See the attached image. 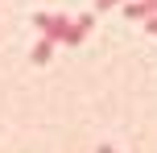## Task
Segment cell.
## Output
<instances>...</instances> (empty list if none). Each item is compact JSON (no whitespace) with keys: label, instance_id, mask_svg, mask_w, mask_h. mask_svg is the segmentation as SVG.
<instances>
[{"label":"cell","instance_id":"cell-1","mask_svg":"<svg viewBox=\"0 0 157 153\" xmlns=\"http://www.w3.org/2000/svg\"><path fill=\"white\" fill-rule=\"evenodd\" d=\"M33 25H37L41 37H54L58 46H78V41H83L78 25L71 21V17H62V13H37V17H33Z\"/></svg>","mask_w":157,"mask_h":153},{"label":"cell","instance_id":"cell-6","mask_svg":"<svg viewBox=\"0 0 157 153\" xmlns=\"http://www.w3.org/2000/svg\"><path fill=\"white\" fill-rule=\"evenodd\" d=\"M145 29H149L153 37H157V17H145Z\"/></svg>","mask_w":157,"mask_h":153},{"label":"cell","instance_id":"cell-5","mask_svg":"<svg viewBox=\"0 0 157 153\" xmlns=\"http://www.w3.org/2000/svg\"><path fill=\"white\" fill-rule=\"evenodd\" d=\"M112 4H124V0H95V13H103V8H112Z\"/></svg>","mask_w":157,"mask_h":153},{"label":"cell","instance_id":"cell-4","mask_svg":"<svg viewBox=\"0 0 157 153\" xmlns=\"http://www.w3.org/2000/svg\"><path fill=\"white\" fill-rule=\"evenodd\" d=\"M75 25H78V33L87 37V33L95 29V13H83V17H75Z\"/></svg>","mask_w":157,"mask_h":153},{"label":"cell","instance_id":"cell-7","mask_svg":"<svg viewBox=\"0 0 157 153\" xmlns=\"http://www.w3.org/2000/svg\"><path fill=\"white\" fill-rule=\"evenodd\" d=\"M99 153H116V149H112V145H99Z\"/></svg>","mask_w":157,"mask_h":153},{"label":"cell","instance_id":"cell-2","mask_svg":"<svg viewBox=\"0 0 157 153\" xmlns=\"http://www.w3.org/2000/svg\"><path fill=\"white\" fill-rule=\"evenodd\" d=\"M54 46H58L54 37H41L37 46H33V54H29V58H33V62H37V66H46L50 58H54Z\"/></svg>","mask_w":157,"mask_h":153},{"label":"cell","instance_id":"cell-3","mask_svg":"<svg viewBox=\"0 0 157 153\" xmlns=\"http://www.w3.org/2000/svg\"><path fill=\"white\" fill-rule=\"evenodd\" d=\"M124 13H128V21H145V17H149V4H145V0H128Z\"/></svg>","mask_w":157,"mask_h":153}]
</instances>
